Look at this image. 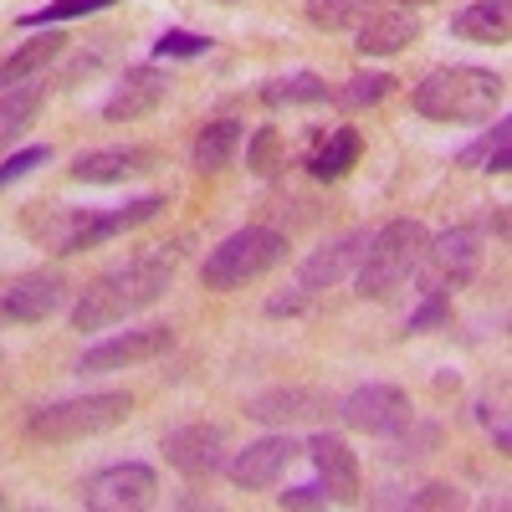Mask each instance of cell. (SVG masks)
I'll list each match as a JSON object with an SVG mask.
<instances>
[{"label":"cell","mask_w":512,"mask_h":512,"mask_svg":"<svg viewBox=\"0 0 512 512\" xmlns=\"http://www.w3.org/2000/svg\"><path fill=\"white\" fill-rule=\"evenodd\" d=\"M246 139V128L236 118H216V123H205L195 144H190V164L200 169V175H221V169L236 164V149Z\"/></svg>","instance_id":"20"},{"label":"cell","mask_w":512,"mask_h":512,"mask_svg":"<svg viewBox=\"0 0 512 512\" xmlns=\"http://www.w3.org/2000/svg\"><path fill=\"white\" fill-rule=\"evenodd\" d=\"M164 93H169V77H164L159 67H128V72L118 77L113 98L103 103V118H108V123L144 118V113H154V108L164 103Z\"/></svg>","instance_id":"17"},{"label":"cell","mask_w":512,"mask_h":512,"mask_svg":"<svg viewBox=\"0 0 512 512\" xmlns=\"http://www.w3.org/2000/svg\"><path fill=\"white\" fill-rule=\"evenodd\" d=\"M164 461L175 466L180 477L200 482V477H216L221 466H226V431L221 425H180V431H169L164 436Z\"/></svg>","instance_id":"12"},{"label":"cell","mask_w":512,"mask_h":512,"mask_svg":"<svg viewBox=\"0 0 512 512\" xmlns=\"http://www.w3.org/2000/svg\"><path fill=\"white\" fill-rule=\"evenodd\" d=\"M354 31H359V41H354L359 57H395L420 36V16H410V11H374Z\"/></svg>","instance_id":"19"},{"label":"cell","mask_w":512,"mask_h":512,"mask_svg":"<svg viewBox=\"0 0 512 512\" xmlns=\"http://www.w3.org/2000/svg\"><path fill=\"white\" fill-rule=\"evenodd\" d=\"M0 507H6V497H0Z\"/></svg>","instance_id":"36"},{"label":"cell","mask_w":512,"mask_h":512,"mask_svg":"<svg viewBox=\"0 0 512 512\" xmlns=\"http://www.w3.org/2000/svg\"><path fill=\"white\" fill-rule=\"evenodd\" d=\"M210 52V36H195V31H164L154 41V57H205Z\"/></svg>","instance_id":"31"},{"label":"cell","mask_w":512,"mask_h":512,"mask_svg":"<svg viewBox=\"0 0 512 512\" xmlns=\"http://www.w3.org/2000/svg\"><path fill=\"white\" fill-rule=\"evenodd\" d=\"M451 318V297H431V292H420V308L410 313V323H405V333H431L436 323H446Z\"/></svg>","instance_id":"32"},{"label":"cell","mask_w":512,"mask_h":512,"mask_svg":"<svg viewBox=\"0 0 512 512\" xmlns=\"http://www.w3.org/2000/svg\"><path fill=\"white\" fill-rule=\"evenodd\" d=\"M175 267H180V241H169L159 251H144V256H128V262L98 272L77 297L72 328L93 333V328H113L123 318L154 308L159 297L169 292V282H175Z\"/></svg>","instance_id":"1"},{"label":"cell","mask_w":512,"mask_h":512,"mask_svg":"<svg viewBox=\"0 0 512 512\" xmlns=\"http://www.w3.org/2000/svg\"><path fill=\"white\" fill-rule=\"evenodd\" d=\"M154 149L144 144H118V149H93V154H77V164L67 175L77 185H123V180H139V175H154Z\"/></svg>","instance_id":"16"},{"label":"cell","mask_w":512,"mask_h":512,"mask_svg":"<svg viewBox=\"0 0 512 512\" xmlns=\"http://www.w3.org/2000/svg\"><path fill=\"white\" fill-rule=\"evenodd\" d=\"M364 246H369V231H349V236H338V241H328V246H318L303 267H297V277H292V287L282 292V297H272L267 303V313H303L318 292H328V287H338L354 267H359V256H364Z\"/></svg>","instance_id":"7"},{"label":"cell","mask_w":512,"mask_h":512,"mask_svg":"<svg viewBox=\"0 0 512 512\" xmlns=\"http://www.w3.org/2000/svg\"><path fill=\"white\" fill-rule=\"evenodd\" d=\"M333 88L318 77V72H292V77H272L262 82V103L272 108H287V103H328Z\"/></svg>","instance_id":"25"},{"label":"cell","mask_w":512,"mask_h":512,"mask_svg":"<svg viewBox=\"0 0 512 512\" xmlns=\"http://www.w3.org/2000/svg\"><path fill=\"white\" fill-rule=\"evenodd\" d=\"M128 410H134V400L118 395V390L57 400V405H41V410L26 415V436L41 441V446H72V441H88V436H103L113 425H123Z\"/></svg>","instance_id":"5"},{"label":"cell","mask_w":512,"mask_h":512,"mask_svg":"<svg viewBox=\"0 0 512 512\" xmlns=\"http://www.w3.org/2000/svg\"><path fill=\"white\" fill-rule=\"evenodd\" d=\"M67 277L62 272H26L11 287H0V323H41L62 308Z\"/></svg>","instance_id":"15"},{"label":"cell","mask_w":512,"mask_h":512,"mask_svg":"<svg viewBox=\"0 0 512 512\" xmlns=\"http://www.w3.org/2000/svg\"><path fill=\"white\" fill-rule=\"evenodd\" d=\"M425 241H431V231H425L420 221H405V216L369 231V246H364L359 267H354L364 303H395V297L415 282V272H420Z\"/></svg>","instance_id":"3"},{"label":"cell","mask_w":512,"mask_h":512,"mask_svg":"<svg viewBox=\"0 0 512 512\" xmlns=\"http://www.w3.org/2000/svg\"><path fill=\"white\" fill-rule=\"evenodd\" d=\"M175 333L164 323H149V328H128V333H113L103 344L82 349L77 359V374H113V369H134V364H154L159 354H169Z\"/></svg>","instance_id":"10"},{"label":"cell","mask_w":512,"mask_h":512,"mask_svg":"<svg viewBox=\"0 0 512 512\" xmlns=\"http://www.w3.org/2000/svg\"><path fill=\"white\" fill-rule=\"evenodd\" d=\"M47 159H52V149H47V144H31V149L11 154L6 164H0V190H6V185H16L21 175H31V169H36V164H47Z\"/></svg>","instance_id":"33"},{"label":"cell","mask_w":512,"mask_h":512,"mask_svg":"<svg viewBox=\"0 0 512 512\" xmlns=\"http://www.w3.org/2000/svg\"><path fill=\"white\" fill-rule=\"evenodd\" d=\"M62 52H67V36L41 31L36 41H26V47H16L6 62H0V88H16V82H26V77H41V67H52Z\"/></svg>","instance_id":"23"},{"label":"cell","mask_w":512,"mask_h":512,"mask_svg":"<svg viewBox=\"0 0 512 512\" xmlns=\"http://www.w3.org/2000/svg\"><path fill=\"white\" fill-rule=\"evenodd\" d=\"M338 415H344L349 431H364L379 441H400L415 425V410H410L405 390H395V384H364V390H354L338 405Z\"/></svg>","instance_id":"9"},{"label":"cell","mask_w":512,"mask_h":512,"mask_svg":"<svg viewBox=\"0 0 512 512\" xmlns=\"http://www.w3.org/2000/svg\"><path fill=\"white\" fill-rule=\"evenodd\" d=\"M297 456H303V441H292V436H262V441L241 446V451L226 461V472H231V482L246 487V492H267V487L282 482V472H287Z\"/></svg>","instance_id":"14"},{"label":"cell","mask_w":512,"mask_h":512,"mask_svg":"<svg viewBox=\"0 0 512 512\" xmlns=\"http://www.w3.org/2000/svg\"><path fill=\"white\" fill-rule=\"evenodd\" d=\"M164 210V195H139V200H128V205H113V210H72V205H41L26 216V231L41 241V246H52L57 256H72V251H88V246H103L123 231H134L144 221H154Z\"/></svg>","instance_id":"2"},{"label":"cell","mask_w":512,"mask_h":512,"mask_svg":"<svg viewBox=\"0 0 512 512\" xmlns=\"http://www.w3.org/2000/svg\"><path fill=\"white\" fill-rule=\"evenodd\" d=\"M113 0H47L41 11H26L21 26L36 31V26H62V21H77V16H93V11H108Z\"/></svg>","instance_id":"29"},{"label":"cell","mask_w":512,"mask_h":512,"mask_svg":"<svg viewBox=\"0 0 512 512\" xmlns=\"http://www.w3.org/2000/svg\"><path fill=\"white\" fill-rule=\"evenodd\" d=\"M277 502H282V507H328L323 487H292V492H282Z\"/></svg>","instance_id":"35"},{"label":"cell","mask_w":512,"mask_h":512,"mask_svg":"<svg viewBox=\"0 0 512 512\" xmlns=\"http://www.w3.org/2000/svg\"><path fill=\"white\" fill-rule=\"evenodd\" d=\"M395 93V77L390 72H359L349 77L344 88H333V103H344V108H369L379 98H390Z\"/></svg>","instance_id":"28"},{"label":"cell","mask_w":512,"mask_h":512,"mask_svg":"<svg viewBox=\"0 0 512 512\" xmlns=\"http://www.w3.org/2000/svg\"><path fill=\"white\" fill-rule=\"evenodd\" d=\"M359 154H364V134L359 128H328V134H313V144H308V175L313 180H344L349 169L359 164Z\"/></svg>","instance_id":"18"},{"label":"cell","mask_w":512,"mask_h":512,"mask_svg":"<svg viewBox=\"0 0 512 512\" xmlns=\"http://www.w3.org/2000/svg\"><path fill=\"white\" fill-rule=\"evenodd\" d=\"M477 267H482V231L477 226H451V231L425 241V256H420L415 277H420V292L451 297L477 277Z\"/></svg>","instance_id":"8"},{"label":"cell","mask_w":512,"mask_h":512,"mask_svg":"<svg viewBox=\"0 0 512 512\" xmlns=\"http://www.w3.org/2000/svg\"><path fill=\"white\" fill-rule=\"evenodd\" d=\"M507 139H512V128L507 123H492L477 144H466L456 154V164L461 169H492V175H502V169H507Z\"/></svg>","instance_id":"27"},{"label":"cell","mask_w":512,"mask_h":512,"mask_svg":"<svg viewBox=\"0 0 512 512\" xmlns=\"http://www.w3.org/2000/svg\"><path fill=\"white\" fill-rule=\"evenodd\" d=\"M374 11H379V0H308V6H303V16L318 31H354Z\"/></svg>","instance_id":"26"},{"label":"cell","mask_w":512,"mask_h":512,"mask_svg":"<svg viewBox=\"0 0 512 512\" xmlns=\"http://www.w3.org/2000/svg\"><path fill=\"white\" fill-rule=\"evenodd\" d=\"M41 103H47V82L41 77H26L16 88H0V149L26 134L31 118L41 113Z\"/></svg>","instance_id":"22"},{"label":"cell","mask_w":512,"mask_h":512,"mask_svg":"<svg viewBox=\"0 0 512 512\" xmlns=\"http://www.w3.org/2000/svg\"><path fill=\"white\" fill-rule=\"evenodd\" d=\"M303 456L318 466V487H323V497H328V502H338V507L359 502L364 477H359V461H354V451H349V441H344V436L318 431V436H308V441H303Z\"/></svg>","instance_id":"13"},{"label":"cell","mask_w":512,"mask_h":512,"mask_svg":"<svg viewBox=\"0 0 512 512\" xmlns=\"http://www.w3.org/2000/svg\"><path fill=\"white\" fill-rule=\"evenodd\" d=\"M282 262H287V236L272 231V226H246V231H231L216 251L205 256L200 282L210 292H236L246 282H262Z\"/></svg>","instance_id":"6"},{"label":"cell","mask_w":512,"mask_h":512,"mask_svg":"<svg viewBox=\"0 0 512 512\" xmlns=\"http://www.w3.org/2000/svg\"><path fill=\"white\" fill-rule=\"evenodd\" d=\"M451 31L461 41H482V47H502L507 31H512V11L507 0H472V6H461L451 16Z\"/></svg>","instance_id":"21"},{"label":"cell","mask_w":512,"mask_h":512,"mask_svg":"<svg viewBox=\"0 0 512 512\" xmlns=\"http://www.w3.org/2000/svg\"><path fill=\"white\" fill-rule=\"evenodd\" d=\"M502 77L487 67H436L415 82V113L436 123H487L502 108Z\"/></svg>","instance_id":"4"},{"label":"cell","mask_w":512,"mask_h":512,"mask_svg":"<svg viewBox=\"0 0 512 512\" xmlns=\"http://www.w3.org/2000/svg\"><path fill=\"white\" fill-rule=\"evenodd\" d=\"M277 144H282V134H277L272 123H267L251 144H246V169H251V175H262V180H267V175H277Z\"/></svg>","instance_id":"30"},{"label":"cell","mask_w":512,"mask_h":512,"mask_svg":"<svg viewBox=\"0 0 512 512\" xmlns=\"http://www.w3.org/2000/svg\"><path fill=\"white\" fill-rule=\"evenodd\" d=\"M159 492V477L139 461H123V466H108V472L82 482V507L93 512H134V507H149Z\"/></svg>","instance_id":"11"},{"label":"cell","mask_w":512,"mask_h":512,"mask_svg":"<svg viewBox=\"0 0 512 512\" xmlns=\"http://www.w3.org/2000/svg\"><path fill=\"white\" fill-rule=\"evenodd\" d=\"M405 507H461V492L446 487V482H431V487H420L405 497Z\"/></svg>","instance_id":"34"},{"label":"cell","mask_w":512,"mask_h":512,"mask_svg":"<svg viewBox=\"0 0 512 512\" xmlns=\"http://www.w3.org/2000/svg\"><path fill=\"white\" fill-rule=\"evenodd\" d=\"M328 410V395L323 390H303V384H292V390H272V395H256L246 405L251 420H308V415H323Z\"/></svg>","instance_id":"24"}]
</instances>
